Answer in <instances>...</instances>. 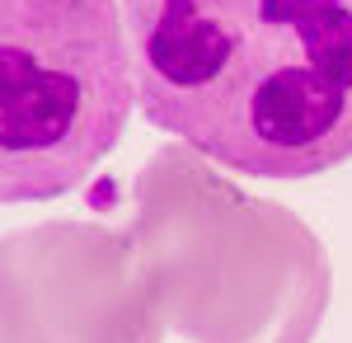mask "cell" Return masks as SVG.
Masks as SVG:
<instances>
[{
	"instance_id": "1",
	"label": "cell",
	"mask_w": 352,
	"mask_h": 343,
	"mask_svg": "<svg viewBox=\"0 0 352 343\" xmlns=\"http://www.w3.org/2000/svg\"><path fill=\"white\" fill-rule=\"evenodd\" d=\"M151 127L254 179L352 160V0H127Z\"/></svg>"
},
{
	"instance_id": "2",
	"label": "cell",
	"mask_w": 352,
	"mask_h": 343,
	"mask_svg": "<svg viewBox=\"0 0 352 343\" xmlns=\"http://www.w3.org/2000/svg\"><path fill=\"white\" fill-rule=\"evenodd\" d=\"M132 104L118 0H0V207L89 184Z\"/></svg>"
}]
</instances>
